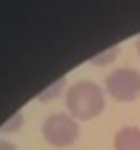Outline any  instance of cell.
Listing matches in <instances>:
<instances>
[{
  "label": "cell",
  "mask_w": 140,
  "mask_h": 150,
  "mask_svg": "<svg viewBox=\"0 0 140 150\" xmlns=\"http://www.w3.org/2000/svg\"><path fill=\"white\" fill-rule=\"evenodd\" d=\"M137 50H139V53H140V37L137 39Z\"/></svg>",
  "instance_id": "obj_7"
},
{
  "label": "cell",
  "mask_w": 140,
  "mask_h": 150,
  "mask_svg": "<svg viewBox=\"0 0 140 150\" xmlns=\"http://www.w3.org/2000/svg\"><path fill=\"white\" fill-rule=\"evenodd\" d=\"M114 150H140V127L124 126L114 134Z\"/></svg>",
  "instance_id": "obj_4"
},
{
  "label": "cell",
  "mask_w": 140,
  "mask_h": 150,
  "mask_svg": "<svg viewBox=\"0 0 140 150\" xmlns=\"http://www.w3.org/2000/svg\"><path fill=\"white\" fill-rule=\"evenodd\" d=\"M105 87L119 102L135 100L140 95V73L132 68H116L106 76Z\"/></svg>",
  "instance_id": "obj_3"
},
{
  "label": "cell",
  "mask_w": 140,
  "mask_h": 150,
  "mask_svg": "<svg viewBox=\"0 0 140 150\" xmlns=\"http://www.w3.org/2000/svg\"><path fill=\"white\" fill-rule=\"evenodd\" d=\"M66 107L72 118L94 120L105 108V92L92 81H77L66 92Z\"/></svg>",
  "instance_id": "obj_1"
},
{
  "label": "cell",
  "mask_w": 140,
  "mask_h": 150,
  "mask_svg": "<svg viewBox=\"0 0 140 150\" xmlns=\"http://www.w3.org/2000/svg\"><path fill=\"white\" fill-rule=\"evenodd\" d=\"M42 136L53 147H68L79 137V126L72 116L66 113H53L44 121Z\"/></svg>",
  "instance_id": "obj_2"
},
{
  "label": "cell",
  "mask_w": 140,
  "mask_h": 150,
  "mask_svg": "<svg viewBox=\"0 0 140 150\" xmlns=\"http://www.w3.org/2000/svg\"><path fill=\"white\" fill-rule=\"evenodd\" d=\"M23 124V115L20 111H16L15 115H11L10 120L4 124V126L0 127V131H4V132H11V131H18Z\"/></svg>",
  "instance_id": "obj_5"
},
{
  "label": "cell",
  "mask_w": 140,
  "mask_h": 150,
  "mask_svg": "<svg viewBox=\"0 0 140 150\" xmlns=\"http://www.w3.org/2000/svg\"><path fill=\"white\" fill-rule=\"evenodd\" d=\"M0 150H18V149L11 142H8V140L0 139Z\"/></svg>",
  "instance_id": "obj_6"
}]
</instances>
